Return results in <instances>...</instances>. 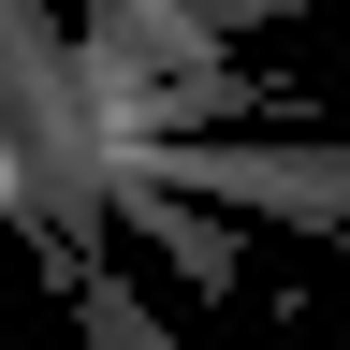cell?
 Returning <instances> with one entry per match:
<instances>
[{"label":"cell","mask_w":350,"mask_h":350,"mask_svg":"<svg viewBox=\"0 0 350 350\" xmlns=\"http://www.w3.org/2000/svg\"><path fill=\"white\" fill-rule=\"evenodd\" d=\"M44 278L73 292L88 350H175V321H161V306H131V292H117V262H44Z\"/></svg>","instance_id":"3957f363"},{"label":"cell","mask_w":350,"mask_h":350,"mask_svg":"<svg viewBox=\"0 0 350 350\" xmlns=\"http://www.w3.org/2000/svg\"><path fill=\"white\" fill-rule=\"evenodd\" d=\"M0 234H15V219H0ZM0 350H15V262H0Z\"/></svg>","instance_id":"277c9868"},{"label":"cell","mask_w":350,"mask_h":350,"mask_svg":"<svg viewBox=\"0 0 350 350\" xmlns=\"http://www.w3.org/2000/svg\"><path fill=\"white\" fill-rule=\"evenodd\" d=\"M103 161L161 175L190 204H248L292 234H350V146H248V131H103Z\"/></svg>","instance_id":"6da1fadb"},{"label":"cell","mask_w":350,"mask_h":350,"mask_svg":"<svg viewBox=\"0 0 350 350\" xmlns=\"http://www.w3.org/2000/svg\"><path fill=\"white\" fill-rule=\"evenodd\" d=\"M117 175V219L146 234L161 262H175V292H204V306H234V234H219V204H190V190H161V175H131V161H103Z\"/></svg>","instance_id":"7a4b0ae2"}]
</instances>
